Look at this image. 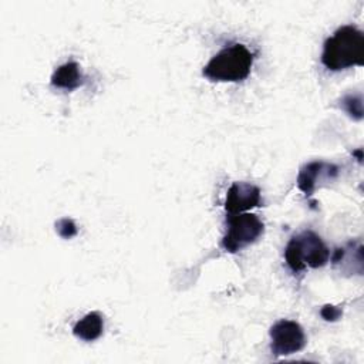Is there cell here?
I'll use <instances>...</instances> for the list:
<instances>
[{
    "label": "cell",
    "instance_id": "obj_1",
    "mask_svg": "<svg viewBox=\"0 0 364 364\" xmlns=\"http://www.w3.org/2000/svg\"><path fill=\"white\" fill-rule=\"evenodd\" d=\"M321 63L330 71L364 64V34L353 24L338 27L323 44Z\"/></svg>",
    "mask_w": 364,
    "mask_h": 364
},
{
    "label": "cell",
    "instance_id": "obj_2",
    "mask_svg": "<svg viewBox=\"0 0 364 364\" xmlns=\"http://www.w3.org/2000/svg\"><path fill=\"white\" fill-rule=\"evenodd\" d=\"M253 54L243 44H232L216 53L203 67L202 74L210 81L237 82L252 70Z\"/></svg>",
    "mask_w": 364,
    "mask_h": 364
},
{
    "label": "cell",
    "instance_id": "obj_3",
    "mask_svg": "<svg viewBox=\"0 0 364 364\" xmlns=\"http://www.w3.org/2000/svg\"><path fill=\"white\" fill-rule=\"evenodd\" d=\"M284 259L293 273L303 272L307 266L317 269L330 259V250L321 237L313 230H303L291 236L286 249Z\"/></svg>",
    "mask_w": 364,
    "mask_h": 364
},
{
    "label": "cell",
    "instance_id": "obj_4",
    "mask_svg": "<svg viewBox=\"0 0 364 364\" xmlns=\"http://www.w3.org/2000/svg\"><path fill=\"white\" fill-rule=\"evenodd\" d=\"M263 222L255 213L229 215L226 219V233L222 239V247L235 253L245 246L256 242L263 233Z\"/></svg>",
    "mask_w": 364,
    "mask_h": 364
},
{
    "label": "cell",
    "instance_id": "obj_5",
    "mask_svg": "<svg viewBox=\"0 0 364 364\" xmlns=\"http://www.w3.org/2000/svg\"><path fill=\"white\" fill-rule=\"evenodd\" d=\"M272 354L289 355L300 351L306 346V334L301 326L293 320H279L270 328Z\"/></svg>",
    "mask_w": 364,
    "mask_h": 364
},
{
    "label": "cell",
    "instance_id": "obj_6",
    "mask_svg": "<svg viewBox=\"0 0 364 364\" xmlns=\"http://www.w3.org/2000/svg\"><path fill=\"white\" fill-rule=\"evenodd\" d=\"M260 189L249 182H233L226 193L225 209L228 215L246 212L252 208L260 206Z\"/></svg>",
    "mask_w": 364,
    "mask_h": 364
},
{
    "label": "cell",
    "instance_id": "obj_7",
    "mask_svg": "<svg viewBox=\"0 0 364 364\" xmlns=\"http://www.w3.org/2000/svg\"><path fill=\"white\" fill-rule=\"evenodd\" d=\"M338 175V166L324 161H313L300 168L297 176V186L306 193L311 195L318 181H331Z\"/></svg>",
    "mask_w": 364,
    "mask_h": 364
},
{
    "label": "cell",
    "instance_id": "obj_8",
    "mask_svg": "<svg viewBox=\"0 0 364 364\" xmlns=\"http://www.w3.org/2000/svg\"><path fill=\"white\" fill-rule=\"evenodd\" d=\"M85 77L82 75L78 63L68 61L60 65L51 75V84L57 88L63 90H75L84 84Z\"/></svg>",
    "mask_w": 364,
    "mask_h": 364
},
{
    "label": "cell",
    "instance_id": "obj_9",
    "mask_svg": "<svg viewBox=\"0 0 364 364\" xmlns=\"http://www.w3.org/2000/svg\"><path fill=\"white\" fill-rule=\"evenodd\" d=\"M102 330H104V320L98 311H91L85 314L73 327L74 336L84 341L97 340L102 334Z\"/></svg>",
    "mask_w": 364,
    "mask_h": 364
},
{
    "label": "cell",
    "instance_id": "obj_10",
    "mask_svg": "<svg viewBox=\"0 0 364 364\" xmlns=\"http://www.w3.org/2000/svg\"><path fill=\"white\" fill-rule=\"evenodd\" d=\"M341 107L347 111V114L355 119L363 118V102L361 95H346L341 98Z\"/></svg>",
    "mask_w": 364,
    "mask_h": 364
},
{
    "label": "cell",
    "instance_id": "obj_11",
    "mask_svg": "<svg viewBox=\"0 0 364 364\" xmlns=\"http://www.w3.org/2000/svg\"><path fill=\"white\" fill-rule=\"evenodd\" d=\"M55 228H57L58 235L63 236V237H65V239H68V237H71V236H74V235L77 233V226H75V223H74L71 219H68V218H64V219L58 220L57 225H55Z\"/></svg>",
    "mask_w": 364,
    "mask_h": 364
},
{
    "label": "cell",
    "instance_id": "obj_12",
    "mask_svg": "<svg viewBox=\"0 0 364 364\" xmlns=\"http://www.w3.org/2000/svg\"><path fill=\"white\" fill-rule=\"evenodd\" d=\"M321 316L326 318V320H331V321H334V320H337L340 316H341V309H338V307H336V306H324L323 309H321Z\"/></svg>",
    "mask_w": 364,
    "mask_h": 364
}]
</instances>
